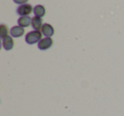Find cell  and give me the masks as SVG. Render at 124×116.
<instances>
[{
  "label": "cell",
  "instance_id": "6da1fadb",
  "mask_svg": "<svg viewBox=\"0 0 124 116\" xmlns=\"http://www.w3.org/2000/svg\"><path fill=\"white\" fill-rule=\"evenodd\" d=\"M42 35L43 33L39 31H30L26 34V43L30 45H32L34 43H39L40 41L42 40Z\"/></svg>",
  "mask_w": 124,
  "mask_h": 116
},
{
  "label": "cell",
  "instance_id": "7a4b0ae2",
  "mask_svg": "<svg viewBox=\"0 0 124 116\" xmlns=\"http://www.w3.org/2000/svg\"><path fill=\"white\" fill-rule=\"evenodd\" d=\"M32 12V6L31 4H22L17 9V14L21 16H28Z\"/></svg>",
  "mask_w": 124,
  "mask_h": 116
},
{
  "label": "cell",
  "instance_id": "3957f363",
  "mask_svg": "<svg viewBox=\"0 0 124 116\" xmlns=\"http://www.w3.org/2000/svg\"><path fill=\"white\" fill-rule=\"evenodd\" d=\"M53 45V40L51 37H45L43 38L41 41L38 43V47L40 50H47Z\"/></svg>",
  "mask_w": 124,
  "mask_h": 116
},
{
  "label": "cell",
  "instance_id": "277c9868",
  "mask_svg": "<svg viewBox=\"0 0 124 116\" xmlns=\"http://www.w3.org/2000/svg\"><path fill=\"white\" fill-rule=\"evenodd\" d=\"M41 31H42V33H43L46 37H50V36H52L54 34V29L51 25L48 24V23L43 24Z\"/></svg>",
  "mask_w": 124,
  "mask_h": 116
},
{
  "label": "cell",
  "instance_id": "5b68a950",
  "mask_svg": "<svg viewBox=\"0 0 124 116\" xmlns=\"http://www.w3.org/2000/svg\"><path fill=\"white\" fill-rule=\"evenodd\" d=\"M25 33V30L23 27L20 26H16L11 28L10 30V35L13 37H20V36H23Z\"/></svg>",
  "mask_w": 124,
  "mask_h": 116
},
{
  "label": "cell",
  "instance_id": "8992f818",
  "mask_svg": "<svg viewBox=\"0 0 124 116\" xmlns=\"http://www.w3.org/2000/svg\"><path fill=\"white\" fill-rule=\"evenodd\" d=\"M43 19L41 17H38L35 16L31 20V26L35 31H39L43 27Z\"/></svg>",
  "mask_w": 124,
  "mask_h": 116
},
{
  "label": "cell",
  "instance_id": "52a82bcc",
  "mask_svg": "<svg viewBox=\"0 0 124 116\" xmlns=\"http://www.w3.org/2000/svg\"><path fill=\"white\" fill-rule=\"evenodd\" d=\"M14 41H13L12 36H8L7 37H5L4 39H3V47L5 50L9 51L11 50L14 48Z\"/></svg>",
  "mask_w": 124,
  "mask_h": 116
},
{
  "label": "cell",
  "instance_id": "ba28073f",
  "mask_svg": "<svg viewBox=\"0 0 124 116\" xmlns=\"http://www.w3.org/2000/svg\"><path fill=\"white\" fill-rule=\"evenodd\" d=\"M31 18H30L29 16H21V18H19L18 20V25L21 27H28L31 24Z\"/></svg>",
  "mask_w": 124,
  "mask_h": 116
},
{
  "label": "cell",
  "instance_id": "9c48e42d",
  "mask_svg": "<svg viewBox=\"0 0 124 116\" xmlns=\"http://www.w3.org/2000/svg\"><path fill=\"white\" fill-rule=\"evenodd\" d=\"M33 12H34V14L38 17H43L45 14V8L43 7V5H36L34 7V9H33Z\"/></svg>",
  "mask_w": 124,
  "mask_h": 116
},
{
  "label": "cell",
  "instance_id": "30bf717a",
  "mask_svg": "<svg viewBox=\"0 0 124 116\" xmlns=\"http://www.w3.org/2000/svg\"><path fill=\"white\" fill-rule=\"evenodd\" d=\"M8 33H9L8 26H5L4 24H2L0 26V37L2 39H4V38L8 36Z\"/></svg>",
  "mask_w": 124,
  "mask_h": 116
},
{
  "label": "cell",
  "instance_id": "8fae6325",
  "mask_svg": "<svg viewBox=\"0 0 124 116\" xmlns=\"http://www.w3.org/2000/svg\"><path fill=\"white\" fill-rule=\"evenodd\" d=\"M16 4H26V3H27V1L28 0H13Z\"/></svg>",
  "mask_w": 124,
  "mask_h": 116
}]
</instances>
